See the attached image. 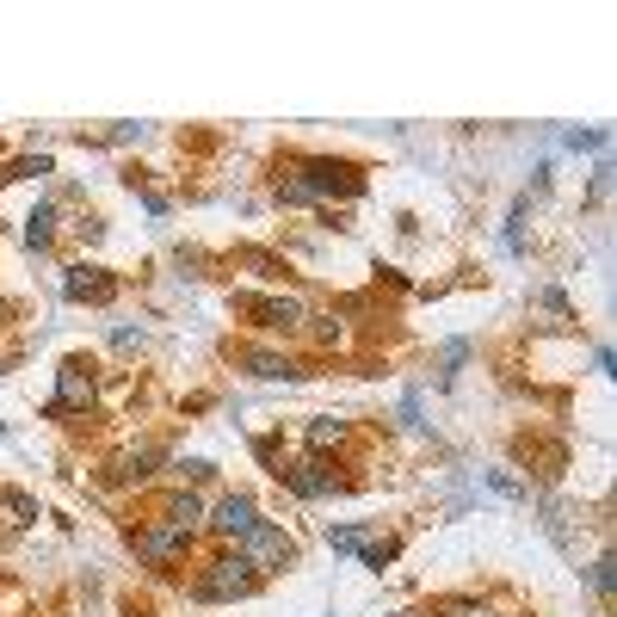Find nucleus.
<instances>
[{"label":"nucleus","instance_id":"1","mask_svg":"<svg viewBox=\"0 0 617 617\" xmlns=\"http://www.w3.org/2000/svg\"><path fill=\"white\" fill-rule=\"evenodd\" d=\"M130 550L149 562V568H173V562H186V550H192V531H179V525H142V531H130Z\"/></svg>","mask_w":617,"mask_h":617},{"label":"nucleus","instance_id":"2","mask_svg":"<svg viewBox=\"0 0 617 617\" xmlns=\"http://www.w3.org/2000/svg\"><path fill=\"white\" fill-rule=\"evenodd\" d=\"M235 556H241L253 574H260V568H290V562H297V543H290L278 525H266V519H260V525H253V531L235 543Z\"/></svg>","mask_w":617,"mask_h":617},{"label":"nucleus","instance_id":"3","mask_svg":"<svg viewBox=\"0 0 617 617\" xmlns=\"http://www.w3.org/2000/svg\"><path fill=\"white\" fill-rule=\"evenodd\" d=\"M260 587V574H253L241 556H216L204 574H198V599H247Z\"/></svg>","mask_w":617,"mask_h":617},{"label":"nucleus","instance_id":"4","mask_svg":"<svg viewBox=\"0 0 617 617\" xmlns=\"http://www.w3.org/2000/svg\"><path fill=\"white\" fill-rule=\"evenodd\" d=\"M297 179H303V192H309L315 204H321V198H358V192H365V179H358L346 161H303Z\"/></svg>","mask_w":617,"mask_h":617},{"label":"nucleus","instance_id":"5","mask_svg":"<svg viewBox=\"0 0 617 617\" xmlns=\"http://www.w3.org/2000/svg\"><path fill=\"white\" fill-rule=\"evenodd\" d=\"M272 476H278V482H284L290 494H297V500H328V494H340V476H334V469L321 463V457H303V463H278Z\"/></svg>","mask_w":617,"mask_h":617},{"label":"nucleus","instance_id":"6","mask_svg":"<svg viewBox=\"0 0 617 617\" xmlns=\"http://www.w3.org/2000/svg\"><path fill=\"white\" fill-rule=\"evenodd\" d=\"M93 395H99L93 371L81 365V358H68V365L56 371V402H50V414H87V408H93Z\"/></svg>","mask_w":617,"mask_h":617},{"label":"nucleus","instance_id":"7","mask_svg":"<svg viewBox=\"0 0 617 617\" xmlns=\"http://www.w3.org/2000/svg\"><path fill=\"white\" fill-rule=\"evenodd\" d=\"M253 525H260V506H253V494H223V500L210 506V531H216V537H235V543H241Z\"/></svg>","mask_w":617,"mask_h":617},{"label":"nucleus","instance_id":"8","mask_svg":"<svg viewBox=\"0 0 617 617\" xmlns=\"http://www.w3.org/2000/svg\"><path fill=\"white\" fill-rule=\"evenodd\" d=\"M235 315H253L260 328H297L303 303L297 297H235Z\"/></svg>","mask_w":617,"mask_h":617},{"label":"nucleus","instance_id":"9","mask_svg":"<svg viewBox=\"0 0 617 617\" xmlns=\"http://www.w3.org/2000/svg\"><path fill=\"white\" fill-rule=\"evenodd\" d=\"M62 290H68V303H112L118 297V278H105L99 266H68V278H62Z\"/></svg>","mask_w":617,"mask_h":617},{"label":"nucleus","instance_id":"10","mask_svg":"<svg viewBox=\"0 0 617 617\" xmlns=\"http://www.w3.org/2000/svg\"><path fill=\"white\" fill-rule=\"evenodd\" d=\"M235 358H241V371L266 377V383H290V377H303V371H297V358H284V352H266V346H247V352H235Z\"/></svg>","mask_w":617,"mask_h":617},{"label":"nucleus","instance_id":"11","mask_svg":"<svg viewBox=\"0 0 617 617\" xmlns=\"http://www.w3.org/2000/svg\"><path fill=\"white\" fill-rule=\"evenodd\" d=\"M204 519V500L192 494V488H173V494H161V525H179V531H192Z\"/></svg>","mask_w":617,"mask_h":617},{"label":"nucleus","instance_id":"12","mask_svg":"<svg viewBox=\"0 0 617 617\" xmlns=\"http://www.w3.org/2000/svg\"><path fill=\"white\" fill-rule=\"evenodd\" d=\"M309 451H334V445H346V420H309Z\"/></svg>","mask_w":617,"mask_h":617},{"label":"nucleus","instance_id":"13","mask_svg":"<svg viewBox=\"0 0 617 617\" xmlns=\"http://www.w3.org/2000/svg\"><path fill=\"white\" fill-rule=\"evenodd\" d=\"M50 235H56V210L38 204V210L25 216V247H50Z\"/></svg>","mask_w":617,"mask_h":617},{"label":"nucleus","instance_id":"14","mask_svg":"<svg viewBox=\"0 0 617 617\" xmlns=\"http://www.w3.org/2000/svg\"><path fill=\"white\" fill-rule=\"evenodd\" d=\"M328 543H334L340 556H358V550L371 543V531H365V525H334V531H328Z\"/></svg>","mask_w":617,"mask_h":617},{"label":"nucleus","instance_id":"15","mask_svg":"<svg viewBox=\"0 0 617 617\" xmlns=\"http://www.w3.org/2000/svg\"><path fill=\"white\" fill-rule=\"evenodd\" d=\"M0 500H7V513H13L19 525H31V519H38V500H31V494H0Z\"/></svg>","mask_w":617,"mask_h":617},{"label":"nucleus","instance_id":"16","mask_svg":"<svg viewBox=\"0 0 617 617\" xmlns=\"http://www.w3.org/2000/svg\"><path fill=\"white\" fill-rule=\"evenodd\" d=\"M358 556H365V568H383V562H395V537H383V543H365Z\"/></svg>","mask_w":617,"mask_h":617},{"label":"nucleus","instance_id":"17","mask_svg":"<svg viewBox=\"0 0 617 617\" xmlns=\"http://www.w3.org/2000/svg\"><path fill=\"white\" fill-rule=\"evenodd\" d=\"M587 580H593V593H599V599H611V556H599V562L587 568Z\"/></svg>","mask_w":617,"mask_h":617},{"label":"nucleus","instance_id":"18","mask_svg":"<svg viewBox=\"0 0 617 617\" xmlns=\"http://www.w3.org/2000/svg\"><path fill=\"white\" fill-rule=\"evenodd\" d=\"M463 358H469V346H463V340H451V346H445V358H439V365H445L439 377H445V383L457 377V365H463Z\"/></svg>","mask_w":617,"mask_h":617},{"label":"nucleus","instance_id":"19","mask_svg":"<svg viewBox=\"0 0 617 617\" xmlns=\"http://www.w3.org/2000/svg\"><path fill=\"white\" fill-rule=\"evenodd\" d=\"M537 309H550L556 321H568V297H562V290H537Z\"/></svg>","mask_w":617,"mask_h":617},{"label":"nucleus","instance_id":"20","mask_svg":"<svg viewBox=\"0 0 617 617\" xmlns=\"http://www.w3.org/2000/svg\"><path fill=\"white\" fill-rule=\"evenodd\" d=\"M568 149H605V130H568Z\"/></svg>","mask_w":617,"mask_h":617},{"label":"nucleus","instance_id":"21","mask_svg":"<svg viewBox=\"0 0 617 617\" xmlns=\"http://www.w3.org/2000/svg\"><path fill=\"white\" fill-rule=\"evenodd\" d=\"M445 617H482V605H476V599H451Z\"/></svg>","mask_w":617,"mask_h":617},{"label":"nucleus","instance_id":"22","mask_svg":"<svg viewBox=\"0 0 617 617\" xmlns=\"http://www.w3.org/2000/svg\"><path fill=\"white\" fill-rule=\"evenodd\" d=\"M179 469H186V482H210L216 476V463H179Z\"/></svg>","mask_w":617,"mask_h":617}]
</instances>
